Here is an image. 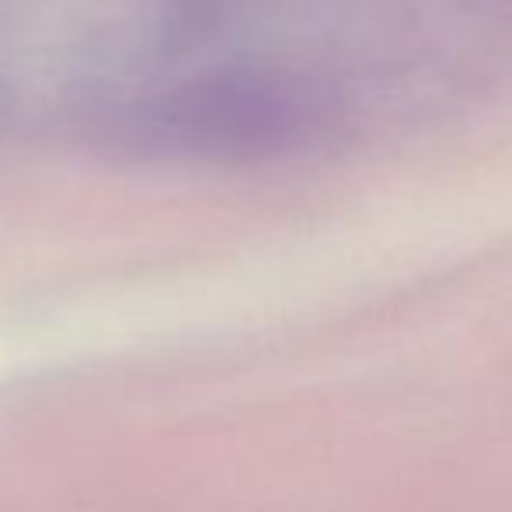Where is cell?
<instances>
[{
	"label": "cell",
	"instance_id": "6da1fadb",
	"mask_svg": "<svg viewBox=\"0 0 512 512\" xmlns=\"http://www.w3.org/2000/svg\"><path fill=\"white\" fill-rule=\"evenodd\" d=\"M321 98L290 74H220L147 98L122 119V140L161 157H262L297 147L321 122Z\"/></svg>",
	"mask_w": 512,
	"mask_h": 512
}]
</instances>
